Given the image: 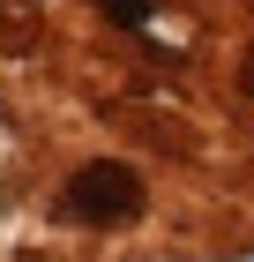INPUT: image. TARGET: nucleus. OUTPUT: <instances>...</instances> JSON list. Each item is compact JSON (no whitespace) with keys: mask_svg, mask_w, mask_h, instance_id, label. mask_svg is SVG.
Instances as JSON below:
<instances>
[{"mask_svg":"<svg viewBox=\"0 0 254 262\" xmlns=\"http://www.w3.org/2000/svg\"><path fill=\"white\" fill-rule=\"evenodd\" d=\"M142 172L120 158H98V165H75L67 172V187H60V210L75 225H135L142 217Z\"/></svg>","mask_w":254,"mask_h":262,"instance_id":"f257e3e1","label":"nucleus"},{"mask_svg":"<svg viewBox=\"0 0 254 262\" xmlns=\"http://www.w3.org/2000/svg\"><path fill=\"white\" fill-rule=\"evenodd\" d=\"M98 8H105L112 23H127V30H142V23L157 15V0H98Z\"/></svg>","mask_w":254,"mask_h":262,"instance_id":"f03ea898","label":"nucleus"},{"mask_svg":"<svg viewBox=\"0 0 254 262\" xmlns=\"http://www.w3.org/2000/svg\"><path fill=\"white\" fill-rule=\"evenodd\" d=\"M247 90H254V53H247Z\"/></svg>","mask_w":254,"mask_h":262,"instance_id":"7ed1b4c3","label":"nucleus"}]
</instances>
